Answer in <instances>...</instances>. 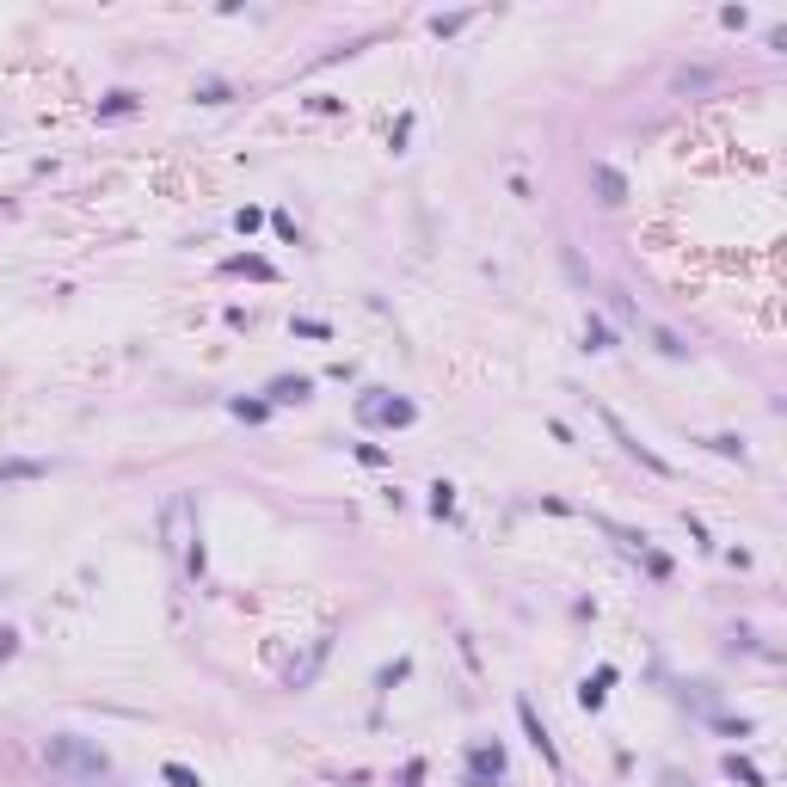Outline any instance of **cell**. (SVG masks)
I'll return each mask as SVG.
<instances>
[{"label":"cell","mask_w":787,"mask_h":787,"mask_svg":"<svg viewBox=\"0 0 787 787\" xmlns=\"http://www.w3.org/2000/svg\"><path fill=\"white\" fill-rule=\"evenodd\" d=\"M43 769L62 775L69 787L111 782V756H105L93 738H80V732H56V738H43Z\"/></svg>","instance_id":"cell-1"},{"label":"cell","mask_w":787,"mask_h":787,"mask_svg":"<svg viewBox=\"0 0 787 787\" xmlns=\"http://www.w3.org/2000/svg\"><path fill=\"white\" fill-rule=\"evenodd\" d=\"M160 535H167V554L178 560L185 579H204V542H197V505L191 492H172L160 505Z\"/></svg>","instance_id":"cell-2"},{"label":"cell","mask_w":787,"mask_h":787,"mask_svg":"<svg viewBox=\"0 0 787 787\" xmlns=\"http://www.w3.org/2000/svg\"><path fill=\"white\" fill-rule=\"evenodd\" d=\"M412 418H418V407H412L407 394H381V388H370V394L357 400V425H388V431H407Z\"/></svg>","instance_id":"cell-3"},{"label":"cell","mask_w":787,"mask_h":787,"mask_svg":"<svg viewBox=\"0 0 787 787\" xmlns=\"http://www.w3.org/2000/svg\"><path fill=\"white\" fill-rule=\"evenodd\" d=\"M603 425H609V437H616V444L627 449V455H634V462L646 468V474H658V480H671V474H677V468H671V462H664L658 449H652V444H640V437H634V431L621 425V412H609V407H603Z\"/></svg>","instance_id":"cell-4"},{"label":"cell","mask_w":787,"mask_h":787,"mask_svg":"<svg viewBox=\"0 0 787 787\" xmlns=\"http://www.w3.org/2000/svg\"><path fill=\"white\" fill-rule=\"evenodd\" d=\"M499 782H505V745H468L462 787H499Z\"/></svg>","instance_id":"cell-5"},{"label":"cell","mask_w":787,"mask_h":787,"mask_svg":"<svg viewBox=\"0 0 787 787\" xmlns=\"http://www.w3.org/2000/svg\"><path fill=\"white\" fill-rule=\"evenodd\" d=\"M517 726H523V738L535 745V756H542L554 775H560V745L548 738V726H542V714H535V701H529V695H517Z\"/></svg>","instance_id":"cell-6"},{"label":"cell","mask_w":787,"mask_h":787,"mask_svg":"<svg viewBox=\"0 0 787 787\" xmlns=\"http://www.w3.org/2000/svg\"><path fill=\"white\" fill-rule=\"evenodd\" d=\"M590 185H597V204H603V209H621V204H627V178H621L609 160H590Z\"/></svg>","instance_id":"cell-7"},{"label":"cell","mask_w":787,"mask_h":787,"mask_svg":"<svg viewBox=\"0 0 787 787\" xmlns=\"http://www.w3.org/2000/svg\"><path fill=\"white\" fill-rule=\"evenodd\" d=\"M308 394H314V376H277L265 388V407H302Z\"/></svg>","instance_id":"cell-8"},{"label":"cell","mask_w":787,"mask_h":787,"mask_svg":"<svg viewBox=\"0 0 787 787\" xmlns=\"http://www.w3.org/2000/svg\"><path fill=\"white\" fill-rule=\"evenodd\" d=\"M222 277H252V283H277V265H271V259H259V252H234V259H222Z\"/></svg>","instance_id":"cell-9"},{"label":"cell","mask_w":787,"mask_h":787,"mask_svg":"<svg viewBox=\"0 0 787 787\" xmlns=\"http://www.w3.org/2000/svg\"><path fill=\"white\" fill-rule=\"evenodd\" d=\"M616 677H621L616 664H597V677H584V683H579V708H584V714H597V708L609 701V683H616Z\"/></svg>","instance_id":"cell-10"},{"label":"cell","mask_w":787,"mask_h":787,"mask_svg":"<svg viewBox=\"0 0 787 787\" xmlns=\"http://www.w3.org/2000/svg\"><path fill=\"white\" fill-rule=\"evenodd\" d=\"M634 326H640V333H646V339L658 344L664 357H689V339H683V333H671V326H658V320H646V314H634Z\"/></svg>","instance_id":"cell-11"},{"label":"cell","mask_w":787,"mask_h":787,"mask_svg":"<svg viewBox=\"0 0 787 787\" xmlns=\"http://www.w3.org/2000/svg\"><path fill=\"white\" fill-rule=\"evenodd\" d=\"M50 462H32V455H0V486H19V480H43Z\"/></svg>","instance_id":"cell-12"},{"label":"cell","mask_w":787,"mask_h":787,"mask_svg":"<svg viewBox=\"0 0 787 787\" xmlns=\"http://www.w3.org/2000/svg\"><path fill=\"white\" fill-rule=\"evenodd\" d=\"M326 652H333V634H320V640H314V646H308V658H302V664H289V689H308V683H314V671H320V658H326Z\"/></svg>","instance_id":"cell-13"},{"label":"cell","mask_w":787,"mask_h":787,"mask_svg":"<svg viewBox=\"0 0 787 787\" xmlns=\"http://www.w3.org/2000/svg\"><path fill=\"white\" fill-rule=\"evenodd\" d=\"M719 775H726V782H738V787H763V769H756L751 756H738V751L719 756Z\"/></svg>","instance_id":"cell-14"},{"label":"cell","mask_w":787,"mask_h":787,"mask_svg":"<svg viewBox=\"0 0 787 787\" xmlns=\"http://www.w3.org/2000/svg\"><path fill=\"white\" fill-rule=\"evenodd\" d=\"M584 344H590V351H616V333H609V320H603V314H590V320H584Z\"/></svg>","instance_id":"cell-15"},{"label":"cell","mask_w":787,"mask_h":787,"mask_svg":"<svg viewBox=\"0 0 787 787\" xmlns=\"http://www.w3.org/2000/svg\"><path fill=\"white\" fill-rule=\"evenodd\" d=\"M407 677H412V658H394V664H381V671H376V695H388V689H394V683H407Z\"/></svg>","instance_id":"cell-16"},{"label":"cell","mask_w":787,"mask_h":787,"mask_svg":"<svg viewBox=\"0 0 787 787\" xmlns=\"http://www.w3.org/2000/svg\"><path fill=\"white\" fill-rule=\"evenodd\" d=\"M160 782L167 787H204V775H197L191 763H160Z\"/></svg>","instance_id":"cell-17"},{"label":"cell","mask_w":787,"mask_h":787,"mask_svg":"<svg viewBox=\"0 0 787 787\" xmlns=\"http://www.w3.org/2000/svg\"><path fill=\"white\" fill-rule=\"evenodd\" d=\"M228 412H234V418H246V425H265V418H271V407H265V400H246V394H234V400H228Z\"/></svg>","instance_id":"cell-18"},{"label":"cell","mask_w":787,"mask_h":787,"mask_svg":"<svg viewBox=\"0 0 787 787\" xmlns=\"http://www.w3.org/2000/svg\"><path fill=\"white\" fill-rule=\"evenodd\" d=\"M671 87H677V93H708V87H714V74H708V69H677V80H671Z\"/></svg>","instance_id":"cell-19"},{"label":"cell","mask_w":787,"mask_h":787,"mask_svg":"<svg viewBox=\"0 0 787 787\" xmlns=\"http://www.w3.org/2000/svg\"><path fill=\"white\" fill-rule=\"evenodd\" d=\"M431 517H437V523H444V517H455V486H449V480H437V486H431Z\"/></svg>","instance_id":"cell-20"},{"label":"cell","mask_w":787,"mask_h":787,"mask_svg":"<svg viewBox=\"0 0 787 787\" xmlns=\"http://www.w3.org/2000/svg\"><path fill=\"white\" fill-rule=\"evenodd\" d=\"M468 19H474V13H431V32H437V37H455Z\"/></svg>","instance_id":"cell-21"},{"label":"cell","mask_w":787,"mask_h":787,"mask_svg":"<svg viewBox=\"0 0 787 787\" xmlns=\"http://www.w3.org/2000/svg\"><path fill=\"white\" fill-rule=\"evenodd\" d=\"M130 111H136V93H111L99 105V117H130Z\"/></svg>","instance_id":"cell-22"},{"label":"cell","mask_w":787,"mask_h":787,"mask_svg":"<svg viewBox=\"0 0 787 787\" xmlns=\"http://www.w3.org/2000/svg\"><path fill=\"white\" fill-rule=\"evenodd\" d=\"M289 333H296V339H333L326 320H289Z\"/></svg>","instance_id":"cell-23"},{"label":"cell","mask_w":787,"mask_h":787,"mask_svg":"<svg viewBox=\"0 0 787 787\" xmlns=\"http://www.w3.org/2000/svg\"><path fill=\"white\" fill-rule=\"evenodd\" d=\"M714 726L726 738H751V719H732V714H714Z\"/></svg>","instance_id":"cell-24"},{"label":"cell","mask_w":787,"mask_h":787,"mask_svg":"<svg viewBox=\"0 0 787 787\" xmlns=\"http://www.w3.org/2000/svg\"><path fill=\"white\" fill-rule=\"evenodd\" d=\"M259 222H265V209H252V204H246V209H234V228H240V234H252Z\"/></svg>","instance_id":"cell-25"},{"label":"cell","mask_w":787,"mask_h":787,"mask_svg":"<svg viewBox=\"0 0 787 787\" xmlns=\"http://www.w3.org/2000/svg\"><path fill=\"white\" fill-rule=\"evenodd\" d=\"M640 554H646V572H652V579H671V560H664V554H652V548H640Z\"/></svg>","instance_id":"cell-26"},{"label":"cell","mask_w":787,"mask_h":787,"mask_svg":"<svg viewBox=\"0 0 787 787\" xmlns=\"http://www.w3.org/2000/svg\"><path fill=\"white\" fill-rule=\"evenodd\" d=\"M197 99H204V105H228V87H222V80H209V87H197Z\"/></svg>","instance_id":"cell-27"},{"label":"cell","mask_w":787,"mask_h":787,"mask_svg":"<svg viewBox=\"0 0 787 787\" xmlns=\"http://www.w3.org/2000/svg\"><path fill=\"white\" fill-rule=\"evenodd\" d=\"M418 782H425V756H412L407 769H400V787H418Z\"/></svg>","instance_id":"cell-28"},{"label":"cell","mask_w":787,"mask_h":787,"mask_svg":"<svg viewBox=\"0 0 787 787\" xmlns=\"http://www.w3.org/2000/svg\"><path fill=\"white\" fill-rule=\"evenodd\" d=\"M719 25H732V32H745V25H751V13H745V6H726V13H719Z\"/></svg>","instance_id":"cell-29"},{"label":"cell","mask_w":787,"mask_h":787,"mask_svg":"<svg viewBox=\"0 0 787 787\" xmlns=\"http://www.w3.org/2000/svg\"><path fill=\"white\" fill-rule=\"evenodd\" d=\"M357 462H370V468H381V462H388V449H381V444H357Z\"/></svg>","instance_id":"cell-30"},{"label":"cell","mask_w":787,"mask_h":787,"mask_svg":"<svg viewBox=\"0 0 787 787\" xmlns=\"http://www.w3.org/2000/svg\"><path fill=\"white\" fill-rule=\"evenodd\" d=\"M13 652H19V634H13V627H6V621H0V664H6V658H13Z\"/></svg>","instance_id":"cell-31"},{"label":"cell","mask_w":787,"mask_h":787,"mask_svg":"<svg viewBox=\"0 0 787 787\" xmlns=\"http://www.w3.org/2000/svg\"><path fill=\"white\" fill-rule=\"evenodd\" d=\"M708 449H719V455H745V444H738V437H708Z\"/></svg>","instance_id":"cell-32"}]
</instances>
